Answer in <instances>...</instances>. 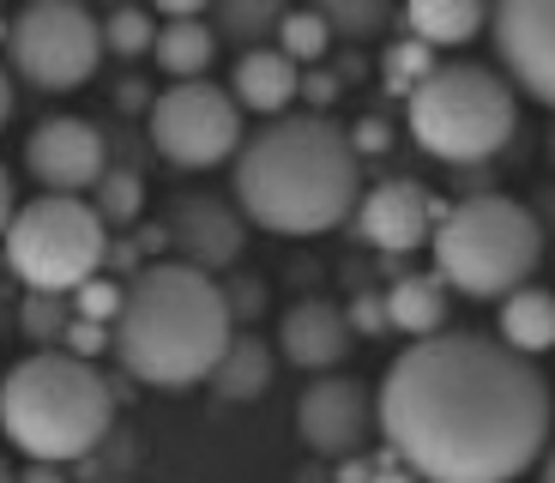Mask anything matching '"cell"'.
Here are the masks:
<instances>
[{
	"label": "cell",
	"mask_w": 555,
	"mask_h": 483,
	"mask_svg": "<svg viewBox=\"0 0 555 483\" xmlns=\"http://www.w3.org/2000/svg\"><path fill=\"white\" fill-rule=\"evenodd\" d=\"M375 417L416 483H514L550 454L555 399L538 363L501 339L435 332L387 363Z\"/></svg>",
	"instance_id": "1"
},
{
	"label": "cell",
	"mask_w": 555,
	"mask_h": 483,
	"mask_svg": "<svg viewBox=\"0 0 555 483\" xmlns=\"http://www.w3.org/2000/svg\"><path fill=\"white\" fill-rule=\"evenodd\" d=\"M362 200V152L320 110L278 115L236 152V206L272 236H320L350 224Z\"/></svg>",
	"instance_id": "2"
},
{
	"label": "cell",
	"mask_w": 555,
	"mask_h": 483,
	"mask_svg": "<svg viewBox=\"0 0 555 483\" xmlns=\"http://www.w3.org/2000/svg\"><path fill=\"white\" fill-rule=\"evenodd\" d=\"M115 357L133 381L181 393L211 381L218 357L236 339V315L223 303V284L181 260H152L127 278L121 315H115Z\"/></svg>",
	"instance_id": "3"
},
{
	"label": "cell",
	"mask_w": 555,
	"mask_h": 483,
	"mask_svg": "<svg viewBox=\"0 0 555 483\" xmlns=\"http://www.w3.org/2000/svg\"><path fill=\"white\" fill-rule=\"evenodd\" d=\"M115 423V393L98 374V363L73 351H30L0 381V435L25 459L73 466L98 454Z\"/></svg>",
	"instance_id": "4"
},
{
	"label": "cell",
	"mask_w": 555,
	"mask_h": 483,
	"mask_svg": "<svg viewBox=\"0 0 555 483\" xmlns=\"http://www.w3.org/2000/svg\"><path fill=\"white\" fill-rule=\"evenodd\" d=\"M543 218L507 193H472L459 206L441 212L435 224V278L459 296L477 303H501L514 290L531 284V272L543 266Z\"/></svg>",
	"instance_id": "5"
},
{
	"label": "cell",
	"mask_w": 555,
	"mask_h": 483,
	"mask_svg": "<svg viewBox=\"0 0 555 483\" xmlns=\"http://www.w3.org/2000/svg\"><path fill=\"white\" fill-rule=\"evenodd\" d=\"M404 127L416 152H429L435 164H489L519 134V85L483 61H441L404 97Z\"/></svg>",
	"instance_id": "6"
},
{
	"label": "cell",
	"mask_w": 555,
	"mask_h": 483,
	"mask_svg": "<svg viewBox=\"0 0 555 483\" xmlns=\"http://www.w3.org/2000/svg\"><path fill=\"white\" fill-rule=\"evenodd\" d=\"M7 272L25 290H49V296H73L85 278H98L109 260V224L85 193H37L13 212L7 236H0Z\"/></svg>",
	"instance_id": "7"
},
{
	"label": "cell",
	"mask_w": 555,
	"mask_h": 483,
	"mask_svg": "<svg viewBox=\"0 0 555 483\" xmlns=\"http://www.w3.org/2000/svg\"><path fill=\"white\" fill-rule=\"evenodd\" d=\"M103 55V18L85 0H25L7 25V61L37 91H79Z\"/></svg>",
	"instance_id": "8"
},
{
	"label": "cell",
	"mask_w": 555,
	"mask_h": 483,
	"mask_svg": "<svg viewBox=\"0 0 555 483\" xmlns=\"http://www.w3.org/2000/svg\"><path fill=\"white\" fill-rule=\"evenodd\" d=\"M145 134H152L157 157L176 169L236 164V152L248 145L242 103L230 97V85L211 79H176L169 91H157L152 110H145Z\"/></svg>",
	"instance_id": "9"
},
{
	"label": "cell",
	"mask_w": 555,
	"mask_h": 483,
	"mask_svg": "<svg viewBox=\"0 0 555 483\" xmlns=\"http://www.w3.org/2000/svg\"><path fill=\"white\" fill-rule=\"evenodd\" d=\"M489 37L519 97H538L543 110H555V0H495Z\"/></svg>",
	"instance_id": "10"
},
{
	"label": "cell",
	"mask_w": 555,
	"mask_h": 483,
	"mask_svg": "<svg viewBox=\"0 0 555 483\" xmlns=\"http://www.w3.org/2000/svg\"><path fill=\"white\" fill-rule=\"evenodd\" d=\"M164 242L194 272H230L248 249V218L218 193H176L164 212Z\"/></svg>",
	"instance_id": "11"
},
{
	"label": "cell",
	"mask_w": 555,
	"mask_h": 483,
	"mask_svg": "<svg viewBox=\"0 0 555 483\" xmlns=\"http://www.w3.org/2000/svg\"><path fill=\"white\" fill-rule=\"evenodd\" d=\"M375 429H380L375 399L357 381H345V374H326V381L302 386V399H296V435L320 459H338V466L357 459Z\"/></svg>",
	"instance_id": "12"
},
{
	"label": "cell",
	"mask_w": 555,
	"mask_h": 483,
	"mask_svg": "<svg viewBox=\"0 0 555 483\" xmlns=\"http://www.w3.org/2000/svg\"><path fill=\"white\" fill-rule=\"evenodd\" d=\"M435 224H441V206H435V193L411 176H387V181H375V188H362L357 212H350L357 242H369V249H380V254L429 249Z\"/></svg>",
	"instance_id": "13"
},
{
	"label": "cell",
	"mask_w": 555,
	"mask_h": 483,
	"mask_svg": "<svg viewBox=\"0 0 555 483\" xmlns=\"http://www.w3.org/2000/svg\"><path fill=\"white\" fill-rule=\"evenodd\" d=\"M25 169L49 193H85L98 188L103 169H109V145H103V134L85 115H49L25 139Z\"/></svg>",
	"instance_id": "14"
},
{
	"label": "cell",
	"mask_w": 555,
	"mask_h": 483,
	"mask_svg": "<svg viewBox=\"0 0 555 483\" xmlns=\"http://www.w3.org/2000/svg\"><path fill=\"white\" fill-rule=\"evenodd\" d=\"M350 345H357V327H350V315L338 303H326V296H302V303L284 308V320H278V357L308 369V374L338 369V363L350 357Z\"/></svg>",
	"instance_id": "15"
},
{
	"label": "cell",
	"mask_w": 555,
	"mask_h": 483,
	"mask_svg": "<svg viewBox=\"0 0 555 483\" xmlns=\"http://www.w3.org/2000/svg\"><path fill=\"white\" fill-rule=\"evenodd\" d=\"M230 97L242 103V115H266V122H278V115H291V103L302 97V67H296L278 42H266V49H242L236 55V73H230Z\"/></svg>",
	"instance_id": "16"
},
{
	"label": "cell",
	"mask_w": 555,
	"mask_h": 483,
	"mask_svg": "<svg viewBox=\"0 0 555 483\" xmlns=\"http://www.w3.org/2000/svg\"><path fill=\"white\" fill-rule=\"evenodd\" d=\"M489 7L495 0H404V37L429 42V49H459L472 42L477 30H489Z\"/></svg>",
	"instance_id": "17"
},
{
	"label": "cell",
	"mask_w": 555,
	"mask_h": 483,
	"mask_svg": "<svg viewBox=\"0 0 555 483\" xmlns=\"http://www.w3.org/2000/svg\"><path fill=\"white\" fill-rule=\"evenodd\" d=\"M495 339L507 351H519V357L538 363L543 351H555V290H514V296H501L495 308Z\"/></svg>",
	"instance_id": "18"
},
{
	"label": "cell",
	"mask_w": 555,
	"mask_h": 483,
	"mask_svg": "<svg viewBox=\"0 0 555 483\" xmlns=\"http://www.w3.org/2000/svg\"><path fill=\"white\" fill-rule=\"evenodd\" d=\"M447 308H453V290L435 272L392 278V290H387V320L404 339H435V332H447Z\"/></svg>",
	"instance_id": "19"
},
{
	"label": "cell",
	"mask_w": 555,
	"mask_h": 483,
	"mask_svg": "<svg viewBox=\"0 0 555 483\" xmlns=\"http://www.w3.org/2000/svg\"><path fill=\"white\" fill-rule=\"evenodd\" d=\"M272 369H278L272 345H266L260 332L236 327L230 351H223L218 369H211V393H218V399H230V405H248V399H260L266 386H272Z\"/></svg>",
	"instance_id": "20"
},
{
	"label": "cell",
	"mask_w": 555,
	"mask_h": 483,
	"mask_svg": "<svg viewBox=\"0 0 555 483\" xmlns=\"http://www.w3.org/2000/svg\"><path fill=\"white\" fill-rule=\"evenodd\" d=\"M152 61L169 73V85L176 79H206L211 61H218V30H211L206 18H164Z\"/></svg>",
	"instance_id": "21"
},
{
	"label": "cell",
	"mask_w": 555,
	"mask_h": 483,
	"mask_svg": "<svg viewBox=\"0 0 555 483\" xmlns=\"http://www.w3.org/2000/svg\"><path fill=\"white\" fill-rule=\"evenodd\" d=\"M291 13V0H211V30L236 49H266Z\"/></svg>",
	"instance_id": "22"
},
{
	"label": "cell",
	"mask_w": 555,
	"mask_h": 483,
	"mask_svg": "<svg viewBox=\"0 0 555 483\" xmlns=\"http://www.w3.org/2000/svg\"><path fill=\"white\" fill-rule=\"evenodd\" d=\"M308 7L333 25L338 42H375L399 18V0H308Z\"/></svg>",
	"instance_id": "23"
},
{
	"label": "cell",
	"mask_w": 555,
	"mask_h": 483,
	"mask_svg": "<svg viewBox=\"0 0 555 483\" xmlns=\"http://www.w3.org/2000/svg\"><path fill=\"white\" fill-rule=\"evenodd\" d=\"M157 13L152 7H139V0H121V7H109V18H103V49L121 61H139L157 49Z\"/></svg>",
	"instance_id": "24"
},
{
	"label": "cell",
	"mask_w": 555,
	"mask_h": 483,
	"mask_svg": "<svg viewBox=\"0 0 555 483\" xmlns=\"http://www.w3.org/2000/svg\"><path fill=\"white\" fill-rule=\"evenodd\" d=\"M272 42L296 61V67H320V61L333 55V42H338V37H333V25H326V18L314 13V7H291Z\"/></svg>",
	"instance_id": "25"
},
{
	"label": "cell",
	"mask_w": 555,
	"mask_h": 483,
	"mask_svg": "<svg viewBox=\"0 0 555 483\" xmlns=\"http://www.w3.org/2000/svg\"><path fill=\"white\" fill-rule=\"evenodd\" d=\"M91 206H98V218L109 224V230L139 224V212H145V181H139L133 169H103V181L91 188Z\"/></svg>",
	"instance_id": "26"
},
{
	"label": "cell",
	"mask_w": 555,
	"mask_h": 483,
	"mask_svg": "<svg viewBox=\"0 0 555 483\" xmlns=\"http://www.w3.org/2000/svg\"><path fill=\"white\" fill-rule=\"evenodd\" d=\"M435 67H441V61H435V49H429V42H416V37H404V42H392V49H387V85L399 97H411Z\"/></svg>",
	"instance_id": "27"
},
{
	"label": "cell",
	"mask_w": 555,
	"mask_h": 483,
	"mask_svg": "<svg viewBox=\"0 0 555 483\" xmlns=\"http://www.w3.org/2000/svg\"><path fill=\"white\" fill-rule=\"evenodd\" d=\"M121 296L127 284H115V278H85L79 290H73V315L79 320H103V327H115V315H121Z\"/></svg>",
	"instance_id": "28"
},
{
	"label": "cell",
	"mask_w": 555,
	"mask_h": 483,
	"mask_svg": "<svg viewBox=\"0 0 555 483\" xmlns=\"http://www.w3.org/2000/svg\"><path fill=\"white\" fill-rule=\"evenodd\" d=\"M18 320H25L30 339H61V332H67V308H61V296H49V290H30V303Z\"/></svg>",
	"instance_id": "29"
},
{
	"label": "cell",
	"mask_w": 555,
	"mask_h": 483,
	"mask_svg": "<svg viewBox=\"0 0 555 483\" xmlns=\"http://www.w3.org/2000/svg\"><path fill=\"white\" fill-rule=\"evenodd\" d=\"M61 339H67V351H73V357H85V363L98 357V351L115 345V332L103 327V320H79V315L67 320V332H61Z\"/></svg>",
	"instance_id": "30"
},
{
	"label": "cell",
	"mask_w": 555,
	"mask_h": 483,
	"mask_svg": "<svg viewBox=\"0 0 555 483\" xmlns=\"http://www.w3.org/2000/svg\"><path fill=\"white\" fill-rule=\"evenodd\" d=\"M345 315H350V327H357L362 339H369V332H392V320H387V290H362Z\"/></svg>",
	"instance_id": "31"
},
{
	"label": "cell",
	"mask_w": 555,
	"mask_h": 483,
	"mask_svg": "<svg viewBox=\"0 0 555 483\" xmlns=\"http://www.w3.org/2000/svg\"><path fill=\"white\" fill-rule=\"evenodd\" d=\"M223 303H230L236 327H248V320L266 308V284H260V278H236V284H223Z\"/></svg>",
	"instance_id": "32"
},
{
	"label": "cell",
	"mask_w": 555,
	"mask_h": 483,
	"mask_svg": "<svg viewBox=\"0 0 555 483\" xmlns=\"http://www.w3.org/2000/svg\"><path fill=\"white\" fill-rule=\"evenodd\" d=\"M350 145H357L362 157L387 152V122H357V127H350Z\"/></svg>",
	"instance_id": "33"
},
{
	"label": "cell",
	"mask_w": 555,
	"mask_h": 483,
	"mask_svg": "<svg viewBox=\"0 0 555 483\" xmlns=\"http://www.w3.org/2000/svg\"><path fill=\"white\" fill-rule=\"evenodd\" d=\"M152 13H164V18H206L211 0H152Z\"/></svg>",
	"instance_id": "34"
},
{
	"label": "cell",
	"mask_w": 555,
	"mask_h": 483,
	"mask_svg": "<svg viewBox=\"0 0 555 483\" xmlns=\"http://www.w3.org/2000/svg\"><path fill=\"white\" fill-rule=\"evenodd\" d=\"M302 97L314 103V110H326V103H333V79H326V73H308V79H302Z\"/></svg>",
	"instance_id": "35"
},
{
	"label": "cell",
	"mask_w": 555,
	"mask_h": 483,
	"mask_svg": "<svg viewBox=\"0 0 555 483\" xmlns=\"http://www.w3.org/2000/svg\"><path fill=\"white\" fill-rule=\"evenodd\" d=\"M115 103H121V110H152V91H145L139 79H127L121 91H115Z\"/></svg>",
	"instance_id": "36"
},
{
	"label": "cell",
	"mask_w": 555,
	"mask_h": 483,
	"mask_svg": "<svg viewBox=\"0 0 555 483\" xmlns=\"http://www.w3.org/2000/svg\"><path fill=\"white\" fill-rule=\"evenodd\" d=\"M13 169H7V164H0V236H7V224H13Z\"/></svg>",
	"instance_id": "37"
},
{
	"label": "cell",
	"mask_w": 555,
	"mask_h": 483,
	"mask_svg": "<svg viewBox=\"0 0 555 483\" xmlns=\"http://www.w3.org/2000/svg\"><path fill=\"white\" fill-rule=\"evenodd\" d=\"M13 103H18V97H13V73L0 67V127L13 122Z\"/></svg>",
	"instance_id": "38"
},
{
	"label": "cell",
	"mask_w": 555,
	"mask_h": 483,
	"mask_svg": "<svg viewBox=\"0 0 555 483\" xmlns=\"http://www.w3.org/2000/svg\"><path fill=\"white\" fill-rule=\"evenodd\" d=\"M18 483H61V466H42V459H30Z\"/></svg>",
	"instance_id": "39"
},
{
	"label": "cell",
	"mask_w": 555,
	"mask_h": 483,
	"mask_svg": "<svg viewBox=\"0 0 555 483\" xmlns=\"http://www.w3.org/2000/svg\"><path fill=\"white\" fill-rule=\"evenodd\" d=\"M369 483H416V478H411V471H404V466H392V471H375V478H369Z\"/></svg>",
	"instance_id": "40"
},
{
	"label": "cell",
	"mask_w": 555,
	"mask_h": 483,
	"mask_svg": "<svg viewBox=\"0 0 555 483\" xmlns=\"http://www.w3.org/2000/svg\"><path fill=\"white\" fill-rule=\"evenodd\" d=\"M538 466H543V483H555V447H550V454L538 459Z\"/></svg>",
	"instance_id": "41"
},
{
	"label": "cell",
	"mask_w": 555,
	"mask_h": 483,
	"mask_svg": "<svg viewBox=\"0 0 555 483\" xmlns=\"http://www.w3.org/2000/svg\"><path fill=\"white\" fill-rule=\"evenodd\" d=\"M0 483H18V471L7 466V454H0Z\"/></svg>",
	"instance_id": "42"
},
{
	"label": "cell",
	"mask_w": 555,
	"mask_h": 483,
	"mask_svg": "<svg viewBox=\"0 0 555 483\" xmlns=\"http://www.w3.org/2000/svg\"><path fill=\"white\" fill-rule=\"evenodd\" d=\"M550 157H555V134H550Z\"/></svg>",
	"instance_id": "43"
},
{
	"label": "cell",
	"mask_w": 555,
	"mask_h": 483,
	"mask_svg": "<svg viewBox=\"0 0 555 483\" xmlns=\"http://www.w3.org/2000/svg\"><path fill=\"white\" fill-rule=\"evenodd\" d=\"M109 7H121V0H109Z\"/></svg>",
	"instance_id": "44"
}]
</instances>
